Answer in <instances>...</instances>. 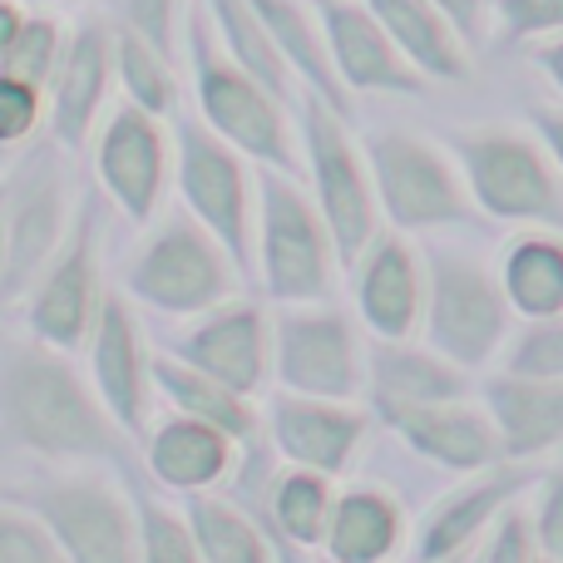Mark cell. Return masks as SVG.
<instances>
[{"mask_svg": "<svg viewBox=\"0 0 563 563\" xmlns=\"http://www.w3.org/2000/svg\"><path fill=\"white\" fill-rule=\"evenodd\" d=\"M386 420L420 450V455L440 460V465H450V470H489L499 455H505L489 410H470L465 400L386 410Z\"/></svg>", "mask_w": 563, "mask_h": 563, "instance_id": "cell-21", "label": "cell"}, {"mask_svg": "<svg viewBox=\"0 0 563 563\" xmlns=\"http://www.w3.org/2000/svg\"><path fill=\"white\" fill-rule=\"evenodd\" d=\"M99 301H104V287H99V223L95 213H79L69 223V238L59 243V253L49 257V267L30 287V327L45 346L75 351L95 331Z\"/></svg>", "mask_w": 563, "mask_h": 563, "instance_id": "cell-13", "label": "cell"}, {"mask_svg": "<svg viewBox=\"0 0 563 563\" xmlns=\"http://www.w3.org/2000/svg\"><path fill=\"white\" fill-rule=\"evenodd\" d=\"M356 301L366 327L380 341H400L416 331L426 311V277L400 238H376L356 263Z\"/></svg>", "mask_w": 563, "mask_h": 563, "instance_id": "cell-20", "label": "cell"}, {"mask_svg": "<svg viewBox=\"0 0 563 563\" xmlns=\"http://www.w3.org/2000/svg\"><path fill=\"white\" fill-rule=\"evenodd\" d=\"M188 525H194L203 563H267V544L257 539L253 519L223 499H194Z\"/></svg>", "mask_w": 563, "mask_h": 563, "instance_id": "cell-33", "label": "cell"}, {"mask_svg": "<svg viewBox=\"0 0 563 563\" xmlns=\"http://www.w3.org/2000/svg\"><path fill=\"white\" fill-rule=\"evenodd\" d=\"M515 489H519L515 475H495V479H479V485L460 489L455 499H445V505L430 515L426 534H420V559H426V563H445L455 549H465L470 539H475L479 529H485L489 519L509 505V495H515Z\"/></svg>", "mask_w": 563, "mask_h": 563, "instance_id": "cell-31", "label": "cell"}, {"mask_svg": "<svg viewBox=\"0 0 563 563\" xmlns=\"http://www.w3.org/2000/svg\"><path fill=\"white\" fill-rule=\"evenodd\" d=\"M321 30H327V49L336 65L341 85L361 89V95H420L426 75L396 49L366 0H317Z\"/></svg>", "mask_w": 563, "mask_h": 563, "instance_id": "cell-15", "label": "cell"}, {"mask_svg": "<svg viewBox=\"0 0 563 563\" xmlns=\"http://www.w3.org/2000/svg\"><path fill=\"white\" fill-rule=\"evenodd\" d=\"M148 376H154L158 390L174 400L178 416L203 420V426L223 430L228 440H247V435L257 430V416H253V406H247V396H238V390L218 386L213 376H203V371L188 366V361H178V356H154V361H148Z\"/></svg>", "mask_w": 563, "mask_h": 563, "instance_id": "cell-28", "label": "cell"}, {"mask_svg": "<svg viewBox=\"0 0 563 563\" xmlns=\"http://www.w3.org/2000/svg\"><path fill=\"white\" fill-rule=\"evenodd\" d=\"M233 257L223 253L213 233L198 218L174 213L144 253L129 263V297L148 301V307L168 311V317H194V311H213L233 297Z\"/></svg>", "mask_w": 563, "mask_h": 563, "instance_id": "cell-6", "label": "cell"}, {"mask_svg": "<svg viewBox=\"0 0 563 563\" xmlns=\"http://www.w3.org/2000/svg\"><path fill=\"white\" fill-rule=\"evenodd\" d=\"M273 371L291 396H317V400H351L361 390L356 356V331L341 311L307 307L287 311L273 327Z\"/></svg>", "mask_w": 563, "mask_h": 563, "instance_id": "cell-12", "label": "cell"}, {"mask_svg": "<svg viewBox=\"0 0 563 563\" xmlns=\"http://www.w3.org/2000/svg\"><path fill=\"white\" fill-rule=\"evenodd\" d=\"M178 188L188 213L223 243V253L247 273L253 263V184H247L243 154L213 134L203 119L178 124Z\"/></svg>", "mask_w": 563, "mask_h": 563, "instance_id": "cell-9", "label": "cell"}, {"mask_svg": "<svg viewBox=\"0 0 563 563\" xmlns=\"http://www.w3.org/2000/svg\"><path fill=\"white\" fill-rule=\"evenodd\" d=\"M529 119H534V129H539V144H544V154L563 168V109H534Z\"/></svg>", "mask_w": 563, "mask_h": 563, "instance_id": "cell-45", "label": "cell"}, {"mask_svg": "<svg viewBox=\"0 0 563 563\" xmlns=\"http://www.w3.org/2000/svg\"><path fill=\"white\" fill-rule=\"evenodd\" d=\"M95 168L129 223H154L168 184V139L154 114H144L139 104H119L95 139Z\"/></svg>", "mask_w": 563, "mask_h": 563, "instance_id": "cell-14", "label": "cell"}, {"mask_svg": "<svg viewBox=\"0 0 563 563\" xmlns=\"http://www.w3.org/2000/svg\"><path fill=\"white\" fill-rule=\"evenodd\" d=\"M114 69L129 89V104H139L144 114L164 119L178 109V79H174V59L158 55L154 45L134 35V30H119L114 35Z\"/></svg>", "mask_w": 563, "mask_h": 563, "instance_id": "cell-32", "label": "cell"}, {"mask_svg": "<svg viewBox=\"0 0 563 563\" xmlns=\"http://www.w3.org/2000/svg\"><path fill=\"white\" fill-rule=\"evenodd\" d=\"M188 59H194V89H198L203 124L223 144H233L238 154L263 158L267 168L291 174L297 168V148H291L287 119H282V99L257 85L243 65H233V55L218 45L213 25H208L203 0L188 5Z\"/></svg>", "mask_w": 563, "mask_h": 563, "instance_id": "cell-2", "label": "cell"}, {"mask_svg": "<svg viewBox=\"0 0 563 563\" xmlns=\"http://www.w3.org/2000/svg\"><path fill=\"white\" fill-rule=\"evenodd\" d=\"M0 435L49 465H129V430L45 341L0 336Z\"/></svg>", "mask_w": 563, "mask_h": 563, "instance_id": "cell-1", "label": "cell"}, {"mask_svg": "<svg viewBox=\"0 0 563 563\" xmlns=\"http://www.w3.org/2000/svg\"><path fill=\"white\" fill-rule=\"evenodd\" d=\"M440 15L455 25V35L465 45H479L485 40V15H489V0H430Z\"/></svg>", "mask_w": 563, "mask_h": 563, "instance_id": "cell-44", "label": "cell"}, {"mask_svg": "<svg viewBox=\"0 0 563 563\" xmlns=\"http://www.w3.org/2000/svg\"><path fill=\"white\" fill-rule=\"evenodd\" d=\"M203 10H208V25H213L218 45L233 55V65H243L263 89H273L277 99H287L297 75H291L287 59L277 55V45L263 30V20H257L253 0H203Z\"/></svg>", "mask_w": 563, "mask_h": 563, "instance_id": "cell-30", "label": "cell"}, {"mask_svg": "<svg viewBox=\"0 0 563 563\" xmlns=\"http://www.w3.org/2000/svg\"><path fill=\"white\" fill-rule=\"evenodd\" d=\"M273 509H277L282 534L297 539V544H317V539L327 534V519H331V485H327V475H317V470L282 475Z\"/></svg>", "mask_w": 563, "mask_h": 563, "instance_id": "cell-34", "label": "cell"}, {"mask_svg": "<svg viewBox=\"0 0 563 563\" xmlns=\"http://www.w3.org/2000/svg\"><path fill=\"white\" fill-rule=\"evenodd\" d=\"M109 69H114V35L99 20L79 25L65 40V55L49 79V129H55L59 148H85L95 134V119L104 109Z\"/></svg>", "mask_w": 563, "mask_h": 563, "instance_id": "cell-18", "label": "cell"}, {"mask_svg": "<svg viewBox=\"0 0 563 563\" xmlns=\"http://www.w3.org/2000/svg\"><path fill=\"white\" fill-rule=\"evenodd\" d=\"M509 307L525 311L529 321L563 317V238L549 228L515 238L505 253V273H499Z\"/></svg>", "mask_w": 563, "mask_h": 563, "instance_id": "cell-27", "label": "cell"}, {"mask_svg": "<svg viewBox=\"0 0 563 563\" xmlns=\"http://www.w3.org/2000/svg\"><path fill=\"white\" fill-rule=\"evenodd\" d=\"M178 361L198 366L213 376L218 386L253 396L273 371V331H267L263 311L247 301H223V307L203 311L184 341H178Z\"/></svg>", "mask_w": 563, "mask_h": 563, "instance_id": "cell-16", "label": "cell"}, {"mask_svg": "<svg viewBox=\"0 0 563 563\" xmlns=\"http://www.w3.org/2000/svg\"><path fill=\"white\" fill-rule=\"evenodd\" d=\"M450 148L460 158V178H465L470 198L489 218L529 228H563V188L549 154L534 139L515 134L505 124H479L455 129Z\"/></svg>", "mask_w": 563, "mask_h": 563, "instance_id": "cell-3", "label": "cell"}, {"mask_svg": "<svg viewBox=\"0 0 563 563\" xmlns=\"http://www.w3.org/2000/svg\"><path fill=\"white\" fill-rule=\"evenodd\" d=\"M400 539V509L380 489H351L331 505L327 544L341 563H380Z\"/></svg>", "mask_w": 563, "mask_h": 563, "instance_id": "cell-29", "label": "cell"}, {"mask_svg": "<svg viewBox=\"0 0 563 563\" xmlns=\"http://www.w3.org/2000/svg\"><path fill=\"white\" fill-rule=\"evenodd\" d=\"M139 321L129 311L124 291L109 287L99 301L95 331H89V361H95V386L104 410L129 430V435H144L148 426V356L139 346Z\"/></svg>", "mask_w": 563, "mask_h": 563, "instance_id": "cell-17", "label": "cell"}, {"mask_svg": "<svg viewBox=\"0 0 563 563\" xmlns=\"http://www.w3.org/2000/svg\"><path fill=\"white\" fill-rule=\"evenodd\" d=\"M499 40H549L563 35V0H495Z\"/></svg>", "mask_w": 563, "mask_h": 563, "instance_id": "cell-39", "label": "cell"}, {"mask_svg": "<svg viewBox=\"0 0 563 563\" xmlns=\"http://www.w3.org/2000/svg\"><path fill=\"white\" fill-rule=\"evenodd\" d=\"M371 15L386 25L396 49L420 69L426 79H465L470 75V45L455 35L445 15L430 0H366Z\"/></svg>", "mask_w": 563, "mask_h": 563, "instance_id": "cell-24", "label": "cell"}, {"mask_svg": "<svg viewBox=\"0 0 563 563\" xmlns=\"http://www.w3.org/2000/svg\"><path fill=\"white\" fill-rule=\"evenodd\" d=\"M178 20H188L184 0H124V30H134L144 45H154L168 59L178 45Z\"/></svg>", "mask_w": 563, "mask_h": 563, "instance_id": "cell-40", "label": "cell"}, {"mask_svg": "<svg viewBox=\"0 0 563 563\" xmlns=\"http://www.w3.org/2000/svg\"><path fill=\"white\" fill-rule=\"evenodd\" d=\"M366 174L376 203L400 228H450L470 218V188L460 168L410 129H376L366 139Z\"/></svg>", "mask_w": 563, "mask_h": 563, "instance_id": "cell-7", "label": "cell"}, {"mask_svg": "<svg viewBox=\"0 0 563 563\" xmlns=\"http://www.w3.org/2000/svg\"><path fill=\"white\" fill-rule=\"evenodd\" d=\"M40 109H45V99L35 85L0 75V144H20V139L35 134Z\"/></svg>", "mask_w": 563, "mask_h": 563, "instance_id": "cell-41", "label": "cell"}, {"mask_svg": "<svg viewBox=\"0 0 563 563\" xmlns=\"http://www.w3.org/2000/svg\"><path fill=\"white\" fill-rule=\"evenodd\" d=\"M430 297H426V331L440 356L455 366H479L509 336V297L479 263L455 253L430 257Z\"/></svg>", "mask_w": 563, "mask_h": 563, "instance_id": "cell-10", "label": "cell"}, {"mask_svg": "<svg viewBox=\"0 0 563 563\" xmlns=\"http://www.w3.org/2000/svg\"><path fill=\"white\" fill-rule=\"evenodd\" d=\"M534 539L549 554V563H563V475L544 485V499H539V515H534Z\"/></svg>", "mask_w": 563, "mask_h": 563, "instance_id": "cell-43", "label": "cell"}, {"mask_svg": "<svg viewBox=\"0 0 563 563\" xmlns=\"http://www.w3.org/2000/svg\"><path fill=\"white\" fill-rule=\"evenodd\" d=\"M509 376L563 380V317L529 321L519 341L509 346Z\"/></svg>", "mask_w": 563, "mask_h": 563, "instance_id": "cell-36", "label": "cell"}, {"mask_svg": "<svg viewBox=\"0 0 563 563\" xmlns=\"http://www.w3.org/2000/svg\"><path fill=\"white\" fill-rule=\"evenodd\" d=\"M139 525H144V563H203L198 554V539L174 509L144 499L139 509Z\"/></svg>", "mask_w": 563, "mask_h": 563, "instance_id": "cell-37", "label": "cell"}, {"mask_svg": "<svg viewBox=\"0 0 563 563\" xmlns=\"http://www.w3.org/2000/svg\"><path fill=\"white\" fill-rule=\"evenodd\" d=\"M301 139H307L317 208H321V218H327L336 257L346 267H356L361 253L376 243V188H371V174H366V164H361L341 114L321 104L317 95L301 109Z\"/></svg>", "mask_w": 563, "mask_h": 563, "instance_id": "cell-8", "label": "cell"}, {"mask_svg": "<svg viewBox=\"0 0 563 563\" xmlns=\"http://www.w3.org/2000/svg\"><path fill=\"white\" fill-rule=\"evenodd\" d=\"M253 10H257V20H263V30L273 35L277 55L287 59L291 75L307 79L311 95L346 119L351 114V99H346V85H341L336 65H331L327 30H321L317 10H311L307 0H253Z\"/></svg>", "mask_w": 563, "mask_h": 563, "instance_id": "cell-23", "label": "cell"}, {"mask_svg": "<svg viewBox=\"0 0 563 563\" xmlns=\"http://www.w3.org/2000/svg\"><path fill=\"white\" fill-rule=\"evenodd\" d=\"M371 390H376L380 410H406V406H445V400H465L470 380L460 376L455 361L430 356V351H410L396 341H380L371 351Z\"/></svg>", "mask_w": 563, "mask_h": 563, "instance_id": "cell-25", "label": "cell"}, {"mask_svg": "<svg viewBox=\"0 0 563 563\" xmlns=\"http://www.w3.org/2000/svg\"><path fill=\"white\" fill-rule=\"evenodd\" d=\"M534 65L539 75L563 95V35H549V40H534Z\"/></svg>", "mask_w": 563, "mask_h": 563, "instance_id": "cell-46", "label": "cell"}, {"mask_svg": "<svg viewBox=\"0 0 563 563\" xmlns=\"http://www.w3.org/2000/svg\"><path fill=\"white\" fill-rule=\"evenodd\" d=\"M20 20H25V15H20V5H15V0H0V49H5L10 40H15Z\"/></svg>", "mask_w": 563, "mask_h": 563, "instance_id": "cell-47", "label": "cell"}, {"mask_svg": "<svg viewBox=\"0 0 563 563\" xmlns=\"http://www.w3.org/2000/svg\"><path fill=\"white\" fill-rule=\"evenodd\" d=\"M228 465H233V440L194 416H178L174 410L148 435V470L168 489H208L228 475Z\"/></svg>", "mask_w": 563, "mask_h": 563, "instance_id": "cell-26", "label": "cell"}, {"mask_svg": "<svg viewBox=\"0 0 563 563\" xmlns=\"http://www.w3.org/2000/svg\"><path fill=\"white\" fill-rule=\"evenodd\" d=\"M65 55V40H59V25L45 15H25L5 49H0V75L25 79V85L45 89L55 79V65Z\"/></svg>", "mask_w": 563, "mask_h": 563, "instance_id": "cell-35", "label": "cell"}, {"mask_svg": "<svg viewBox=\"0 0 563 563\" xmlns=\"http://www.w3.org/2000/svg\"><path fill=\"white\" fill-rule=\"evenodd\" d=\"M69 238V184L49 148H35L0 194V297L20 301Z\"/></svg>", "mask_w": 563, "mask_h": 563, "instance_id": "cell-5", "label": "cell"}, {"mask_svg": "<svg viewBox=\"0 0 563 563\" xmlns=\"http://www.w3.org/2000/svg\"><path fill=\"white\" fill-rule=\"evenodd\" d=\"M75 563H139L134 515L109 479L69 475L15 495Z\"/></svg>", "mask_w": 563, "mask_h": 563, "instance_id": "cell-11", "label": "cell"}, {"mask_svg": "<svg viewBox=\"0 0 563 563\" xmlns=\"http://www.w3.org/2000/svg\"><path fill=\"white\" fill-rule=\"evenodd\" d=\"M0 563H59V544L35 515L0 505Z\"/></svg>", "mask_w": 563, "mask_h": 563, "instance_id": "cell-38", "label": "cell"}, {"mask_svg": "<svg viewBox=\"0 0 563 563\" xmlns=\"http://www.w3.org/2000/svg\"><path fill=\"white\" fill-rule=\"evenodd\" d=\"M273 435L301 470L336 475V470H346L356 460L361 440H366V416L346 410V400L282 396L273 416Z\"/></svg>", "mask_w": 563, "mask_h": 563, "instance_id": "cell-19", "label": "cell"}, {"mask_svg": "<svg viewBox=\"0 0 563 563\" xmlns=\"http://www.w3.org/2000/svg\"><path fill=\"white\" fill-rule=\"evenodd\" d=\"M485 563H534V529H529L525 515L509 509V515L499 519L495 539H489V549H485Z\"/></svg>", "mask_w": 563, "mask_h": 563, "instance_id": "cell-42", "label": "cell"}, {"mask_svg": "<svg viewBox=\"0 0 563 563\" xmlns=\"http://www.w3.org/2000/svg\"><path fill=\"white\" fill-rule=\"evenodd\" d=\"M485 400L505 455L534 460L563 440V380L499 376L485 386Z\"/></svg>", "mask_w": 563, "mask_h": 563, "instance_id": "cell-22", "label": "cell"}, {"mask_svg": "<svg viewBox=\"0 0 563 563\" xmlns=\"http://www.w3.org/2000/svg\"><path fill=\"white\" fill-rule=\"evenodd\" d=\"M257 257L277 301H297V307L327 301L331 267L341 263L336 243L321 208L282 174H263L257 184Z\"/></svg>", "mask_w": 563, "mask_h": 563, "instance_id": "cell-4", "label": "cell"}]
</instances>
